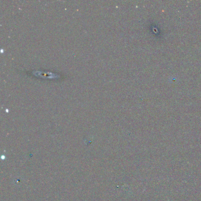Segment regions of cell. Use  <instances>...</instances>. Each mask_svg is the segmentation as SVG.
Segmentation results:
<instances>
[]
</instances>
